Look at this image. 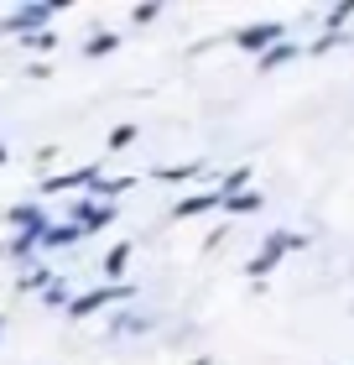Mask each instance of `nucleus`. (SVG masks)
Returning <instances> with one entry per match:
<instances>
[{"label": "nucleus", "instance_id": "obj_2", "mask_svg": "<svg viewBox=\"0 0 354 365\" xmlns=\"http://www.w3.org/2000/svg\"><path fill=\"white\" fill-rule=\"evenodd\" d=\"M130 297H136V287H130V282H105V287L78 292V297H73V303H68V319H89V313L115 308V303H130Z\"/></svg>", "mask_w": 354, "mask_h": 365}, {"label": "nucleus", "instance_id": "obj_17", "mask_svg": "<svg viewBox=\"0 0 354 365\" xmlns=\"http://www.w3.org/2000/svg\"><path fill=\"white\" fill-rule=\"evenodd\" d=\"M245 188H250V168H234V173H224V182H219V198L245 193Z\"/></svg>", "mask_w": 354, "mask_h": 365}, {"label": "nucleus", "instance_id": "obj_16", "mask_svg": "<svg viewBox=\"0 0 354 365\" xmlns=\"http://www.w3.org/2000/svg\"><path fill=\"white\" fill-rule=\"evenodd\" d=\"M157 178L162 182H193V178H204V168H198V162H177V168H162Z\"/></svg>", "mask_w": 354, "mask_h": 365}, {"label": "nucleus", "instance_id": "obj_8", "mask_svg": "<svg viewBox=\"0 0 354 365\" xmlns=\"http://www.w3.org/2000/svg\"><path fill=\"white\" fill-rule=\"evenodd\" d=\"M224 198H219V188H204V193H188V198H177L172 204V220H193V214H209L219 209Z\"/></svg>", "mask_w": 354, "mask_h": 365}, {"label": "nucleus", "instance_id": "obj_22", "mask_svg": "<svg viewBox=\"0 0 354 365\" xmlns=\"http://www.w3.org/2000/svg\"><path fill=\"white\" fill-rule=\"evenodd\" d=\"M157 16H162V6H136V11H130V21L146 26V21H157Z\"/></svg>", "mask_w": 354, "mask_h": 365}, {"label": "nucleus", "instance_id": "obj_1", "mask_svg": "<svg viewBox=\"0 0 354 365\" xmlns=\"http://www.w3.org/2000/svg\"><path fill=\"white\" fill-rule=\"evenodd\" d=\"M302 245H308V235H297V230H271V235H266V245L245 261V277H256V282H261L266 272H276V267H281V256H286V251H302Z\"/></svg>", "mask_w": 354, "mask_h": 365}, {"label": "nucleus", "instance_id": "obj_10", "mask_svg": "<svg viewBox=\"0 0 354 365\" xmlns=\"http://www.w3.org/2000/svg\"><path fill=\"white\" fill-rule=\"evenodd\" d=\"M125 188H136V178H130V173H125V178H94V188H89V193L99 198V204H115V198H120Z\"/></svg>", "mask_w": 354, "mask_h": 365}, {"label": "nucleus", "instance_id": "obj_24", "mask_svg": "<svg viewBox=\"0 0 354 365\" xmlns=\"http://www.w3.org/2000/svg\"><path fill=\"white\" fill-rule=\"evenodd\" d=\"M0 329H6V319H0Z\"/></svg>", "mask_w": 354, "mask_h": 365}, {"label": "nucleus", "instance_id": "obj_23", "mask_svg": "<svg viewBox=\"0 0 354 365\" xmlns=\"http://www.w3.org/2000/svg\"><path fill=\"white\" fill-rule=\"evenodd\" d=\"M0 168H6V146H0Z\"/></svg>", "mask_w": 354, "mask_h": 365}, {"label": "nucleus", "instance_id": "obj_18", "mask_svg": "<svg viewBox=\"0 0 354 365\" xmlns=\"http://www.w3.org/2000/svg\"><path fill=\"white\" fill-rule=\"evenodd\" d=\"M349 16H354V0H339V6H333V11L323 16V26H328V37H333V31H339V26L349 21Z\"/></svg>", "mask_w": 354, "mask_h": 365}, {"label": "nucleus", "instance_id": "obj_19", "mask_svg": "<svg viewBox=\"0 0 354 365\" xmlns=\"http://www.w3.org/2000/svg\"><path fill=\"white\" fill-rule=\"evenodd\" d=\"M130 141H136V125H115L110 130V152H125Z\"/></svg>", "mask_w": 354, "mask_h": 365}, {"label": "nucleus", "instance_id": "obj_20", "mask_svg": "<svg viewBox=\"0 0 354 365\" xmlns=\"http://www.w3.org/2000/svg\"><path fill=\"white\" fill-rule=\"evenodd\" d=\"M42 303H47V308H68V292H63V282H53V287L42 292Z\"/></svg>", "mask_w": 354, "mask_h": 365}, {"label": "nucleus", "instance_id": "obj_13", "mask_svg": "<svg viewBox=\"0 0 354 365\" xmlns=\"http://www.w3.org/2000/svg\"><path fill=\"white\" fill-rule=\"evenodd\" d=\"M261 204H266V198H261L256 188H245V193H229V198H224L219 209H229V214H256Z\"/></svg>", "mask_w": 354, "mask_h": 365}, {"label": "nucleus", "instance_id": "obj_14", "mask_svg": "<svg viewBox=\"0 0 354 365\" xmlns=\"http://www.w3.org/2000/svg\"><path fill=\"white\" fill-rule=\"evenodd\" d=\"M53 272H47V267H31V272H21V277H16V287H21V292H47V287H53Z\"/></svg>", "mask_w": 354, "mask_h": 365}, {"label": "nucleus", "instance_id": "obj_6", "mask_svg": "<svg viewBox=\"0 0 354 365\" xmlns=\"http://www.w3.org/2000/svg\"><path fill=\"white\" fill-rule=\"evenodd\" d=\"M68 214H73V225L83 230V235H89V230H105V225L115 220V204H99V198H78Z\"/></svg>", "mask_w": 354, "mask_h": 365}, {"label": "nucleus", "instance_id": "obj_3", "mask_svg": "<svg viewBox=\"0 0 354 365\" xmlns=\"http://www.w3.org/2000/svg\"><path fill=\"white\" fill-rule=\"evenodd\" d=\"M58 6H63V0H37V6L11 11V16H6V31H21V37H31V31H42V26L58 16Z\"/></svg>", "mask_w": 354, "mask_h": 365}, {"label": "nucleus", "instance_id": "obj_11", "mask_svg": "<svg viewBox=\"0 0 354 365\" xmlns=\"http://www.w3.org/2000/svg\"><path fill=\"white\" fill-rule=\"evenodd\" d=\"M297 53H302L297 42H276V47H266V53H261L256 63H261V73H271V68H281V63H292Z\"/></svg>", "mask_w": 354, "mask_h": 365}, {"label": "nucleus", "instance_id": "obj_5", "mask_svg": "<svg viewBox=\"0 0 354 365\" xmlns=\"http://www.w3.org/2000/svg\"><path fill=\"white\" fill-rule=\"evenodd\" d=\"M6 220L16 225V235H21V240H31V245H37V240L47 235V225H53V220H47V209H42V204H16V209L6 214Z\"/></svg>", "mask_w": 354, "mask_h": 365}, {"label": "nucleus", "instance_id": "obj_4", "mask_svg": "<svg viewBox=\"0 0 354 365\" xmlns=\"http://www.w3.org/2000/svg\"><path fill=\"white\" fill-rule=\"evenodd\" d=\"M276 42H286V26L281 21H256V26H240L234 31V47H245V53H266V47H276Z\"/></svg>", "mask_w": 354, "mask_h": 365}, {"label": "nucleus", "instance_id": "obj_7", "mask_svg": "<svg viewBox=\"0 0 354 365\" xmlns=\"http://www.w3.org/2000/svg\"><path fill=\"white\" fill-rule=\"evenodd\" d=\"M99 168H73V173H53L42 178V193H73V188H94Z\"/></svg>", "mask_w": 354, "mask_h": 365}, {"label": "nucleus", "instance_id": "obj_15", "mask_svg": "<svg viewBox=\"0 0 354 365\" xmlns=\"http://www.w3.org/2000/svg\"><path fill=\"white\" fill-rule=\"evenodd\" d=\"M115 47H120V37H115V31H94V37L83 42V58H105V53H115Z\"/></svg>", "mask_w": 354, "mask_h": 365}, {"label": "nucleus", "instance_id": "obj_9", "mask_svg": "<svg viewBox=\"0 0 354 365\" xmlns=\"http://www.w3.org/2000/svg\"><path fill=\"white\" fill-rule=\"evenodd\" d=\"M73 240H83V230H78L73 220H63V225H47V235L37 240V251H53V245H73Z\"/></svg>", "mask_w": 354, "mask_h": 365}, {"label": "nucleus", "instance_id": "obj_12", "mask_svg": "<svg viewBox=\"0 0 354 365\" xmlns=\"http://www.w3.org/2000/svg\"><path fill=\"white\" fill-rule=\"evenodd\" d=\"M99 267H105V277H110V282H120V277H125V267H130V245H125V240H120V245H110Z\"/></svg>", "mask_w": 354, "mask_h": 365}, {"label": "nucleus", "instance_id": "obj_21", "mask_svg": "<svg viewBox=\"0 0 354 365\" xmlns=\"http://www.w3.org/2000/svg\"><path fill=\"white\" fill-rule=\"evenodd\" d=\"M26 47H31V53H53V31H31Z\"/></svg>", "mask_w": 354, "mask_h": 365}]
</instances>
